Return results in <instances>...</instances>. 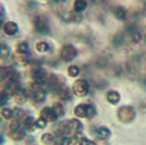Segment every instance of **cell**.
I'll return each mask as SVG.
<instances>
[{"instance_id": "34", "label": "cell", "mask_w": 146, "mask_h": 145, "mask_svg": "<svg viewBox=\"0 0 146 145\" xmlns=\"http://www.w3.org/2000/svg\"><path fill=\"white\" fill-rule=\"evenodd\" d=\"M3 13L4 12H3V8H1V5H0V22H1V19H3V15H4Z\"/></svg>"}, {"instance_id": "17", "label": "cell", "mask_w": 146, "mask_h": 145, "mask_svg": "<svg viewBox=\"0 0 146 145\" xmlns=\"http://www.w3.org/2000/svg\"><path fill=\"white\" fill-rule=\"evenodd\" d=\"M96 136H98L100 140H105V139H108L109 136H110V131L106 127H99L98 130H96Z\"/></svg>"}, {"instance_id": "25", "label": "cell", "mask_w": 146, "mask_h": 145, "mask_svg": "<svg viewBox=\"0 0 146 145\" xmlns=\"http://www.w3.org/2000/svg\"><path fill=\"white\" fill-rule=\"evenodd\" d=\"M82 19V15L80 14V12H69L68 13V21H71V22H80V21Z\"/></svg>"}, {"instance_id": "12", "label": "cell", "mask_w": 146, "mask_h": 145, "mask_svg": "<svg viewBox=\"0 0 146 145\" xmlns=\"http://www.w3.org/2000/svg\"><path fill=\"white\" fill-rule=\"evenodd\" d=\"M87 107L88 104H78L77 107L74 108V116L78 118H87Z\"/></svg>"}, {"instance_id": "36", "label": "cell", "mask_w": 146, "mask_h": 145, "mask_svg": "<svg viewBox=\"0 0 146 145\" xmlns=\"http://www.w3.org/2000/svg\"><path fill=\"white\" fill-rule=\"evenodd\" d=\"M54 1H59V0H54Z\"/></svg>"}, {"instance_id": "18", "label": "cell", "mask_w": 146, "mask_h": 145, "mask_svg": "<svg viewBox=\"0 0 146 145\" xmlns=\"http://www.w3.org/2000/svg\"><path fill=\"white\" fill-rule=\"evenodd\" d=\"M35 118L33 117H26L25 120H23V127H25V130L27 131H32L33 128H35Z\"/></svg>"}, {"instance_id": "11", "label": "cell", "mask_w": 146, "mask_h": 145, "mask_svg": "<svg viewBox=\"0 0 146 145\" xmlns=\"http://www.w3.org/2000/svg\"><path fill=\"white\" fill-rule=\"evenodd\" d=\"M9 135V139H12L13 141H21L22 139H25L26 132L22 128H14V130H10V132L8 134Z\"/></svg>"}, {"instance_id": "6", "label": "cell", "mask_w": 146, "mask_h": 145, "mask_svg": "<svg viewBox=\"0 0 146 145\" xmlns=\"http://www.w3.org/2000/svg\"><path fill=\"white\" fill-rule=\"evenodd\" d=\"M40 117L41 118H44V120L46 121V122H55L56 121V114H55V112H54V109H53V107H45V108H42L41 109V112H40Z\"/></svg>"}, {"instance_id": "1", "label": "cell", "mask_w": 146, "mask_h": 145, "mask_svg": "<svg viewBox=\"0 0 146 145\" xmlns=\"http://www.w3.org/2000/svg\"><path fill=\"white\" fill-rule=\"evenodd\" d=\"M42 84H38V82H33L30 86V96L33 99L35 103H42L46 99V91L42 86Z\"/></svg>"}, {"instance_id": "19", "label": "cell", "mask_w": 146, "mask_h": 145, "mask_svg": "<svg viewBox=\"0 0 146 145\" xmlns=\"http://www.w3.org/2000/svg\"><path fill=\"white\" fill-rule=\"evenodd\" d=\"M73 8L76 12H82L87 8V1L86 0H74L73 1Z\"/></svg>"}, {"instance_id": "15", "label": "cell", "mask_w": 146, "mask_h": 145, "mask_svg": "<svg viewBox=\"0 0 146 145\" xmlns=\"http://www.w3.org/2000/svg\"><path fill=\"white\" fill-rule=\"evenodd\" d=\"M106 100H108L110 104H117V103H119V100H121V95H119V92L114 91V90H110V91L106 92Z\"/></svg>"}, {"instance_id": "2", "label": "cell", "mask_w": 146, "mask_h": 145, "mask_svg": "<svg viewBox=\"0 0 146 145\" xmlns=\"http://www.w3.org/2000/svg\"><path fill=\"white\" fill-rule=\"evenodd\" d=\"M135 116H136L135 109L132 107H129V105H123V107H121L118 109V112H117V117H118V120L123 123L132 122V121L135 120Z\"/></svg>"}, {"instance_id": "8", "label": "cell", "mask_w": 146, "mask_h": 145, "mask_svg": "<svg viewBox=\"0 0 146 145\" xmlns=\"http://www.w3.org/2000/svg\"><path fill=\"white\" fill-rule=\"evenodd\" d=\"M68 130H69V134L77 135V134H80V131L82 130V123L78 120H76V118L68 120Z\"/></svg>"}, {"instance_id": "20", "label": "cell", "mask_w": 146, "mask_h": 145, "mask_svg": "<svg viewBox=\"0 0 146 145\" xmlns=\"http://www.w3.org/2000/svg\"><path fill=\"white\" fill-rule=\"evenodd\" d=\"M0 116H1L4 120H12L13 118V109H10V108H8V107L1 108V110H0Z\"/></svg>"}, {"instance_id": "28", "label": "cell", "mask_w": 146, "mask_h": 145, "mask_svg": "<svg viewBox=\"0 0 146 145\" xmlns=\"http://www.w3.org/2000/svg\"><path fill=\"white\" fill-rule=\"evenodd\" d=\"M13 117H15V120H18V121L22 120V118L25 120V118H26L25 110H23V109H18V108H17V109H13Z\"/></svg>"}, {"instance_id": "16", "label": "cell", "mask_w": 146, "mask_h": 145, "mask_svg": "<svg viewBox=\"0 0 146 145\" xmlns=\"http://www.w3.org/2000/svg\"><path fill=\"white\" fill-rule=\"evenodd\" d=\"M55 141V136L54 134H50V132H45L41 135V143L45 144V145H51Z\"/></svg>"}, {"instance_id": "26", "label": "cell", "mask_w": 146, "mask_h": 145, "mask_svg": "<svg viewBox=\"0 0 146 145\" xmlns=\"http://www.w3.org/2000/svg\"><path fill=\"white\" fill-rule=\"evenodd\" d=\"M10 54L9 51V48H8L7 45H4V44H0V59H5L8 58Z\"/></svg>"}, {"instance_id": "7", "label": "cell", "mask_w": 146, "mask_h": 145, "mask_svg": "<svg viewBox=\"0 0 146 145\" xmlns=\"http://www.w3.org/2000/svg\"><path fill=\"white\" fill-rule=\"evenodd\" d=\"M46 76L48 74L45 73V71H44L42 68H33L32 71H31V77H32L33 82H38V84H44L46 80Z\"/></svg>"}, {"instance_id": "21", "label": "cell", "mask_w": 146, "mask_h": 145, "mask_svg": "<svg viewBox=\"0 0 146 145\" xmlns=\"http://www.w3.org/2000/svg\"><path fill=\"white\" fill-rule=\"evenodd\" d=\"M17 53L22 54V55H25V54L28 53V45L26 41H21V43L17 44Z\"/></svg>"}, {"instance_id": "13", "label": "cell", "mask_w": 146, "mask_h": 145, "mask_svg": "<svg viewBox=\"0 0 146 145\" xmlns=\"http://www.w3.org/2000/svg\"><path fill=\"white\" fill-rule=\"evenodd\" d=\"M54 92H55V94L58 95V96L62 100H68L69 98H71V92H69V90L67 89V87L64 86V85H62V86H59L58 89H56Z\"/></svg>"}, {"instance_id": "4", "label": "cell", "mask_w": 146, "mask_h": 145, "mask_svg": "<svg viewBox=\"0 0 146 145\" xmlns=\"http://www.w3.org/2000/svg\"><path fill=\"white\" fill-rule=\"evenodd\" d=\"M32 23L37 32H40V33L49 32V22H48V19H46V17H44V15L38 14V15H36V17H33Z\"/></svg>"}, {"instance_id": "14", "label": "cell", "mask_w": 146, "mask_h": 145, "mask_svg": "<svg viewBox=\"0 0 146 145\" xmlns=\"http://www.w3.org/2000/svg\"><path fill=\"white\" fill-rule=\"evenodd\" d=\"M113 15L119 21H124L127 18V10L123 7H114L113 8Z\"/></svg>"}, {"instance_id": "5", "label": "cell", "mask_w": 146, "mask_h": 145, "mask_svg": "<svg viewBox=\"0 0 146 145\" xmlns=\"http://www.w3.org/2000/svg\"><path fill=\"white\" fill-rule=\"evenodd\" d=\"M76 55H77V50H76V48L73 45L67 44V45H63V48L60 49V58L64 62L73 61L76 58Z\"/></svg>"}, {"instance_id": "32", "label": "cell", "mask_w": 146, "mask_h": 145, "mask_svg": "<svg viewBox=\"0 0 146 145\" xmlns=\"http://www.w3.org/2000/svg\"><path fill=\"white\" fill-rule=\"evenodd\" d=\"M71 144H72V140L68 138V136H62L60 145H71Z\"/></svg>"}, {"instance_id": "33", "label": "cell", "mask_w": 146, "mask_h": 145, "mask_svg": "<svg viewBox=\"0 0 146 145\" xmlns=\"http://www.w3.org/2000/svg\"><path fill=\"white\" fill-rule=\"evenodd\" d=\"M80 145H96V144L94 143V141L88 140V139L82 138V139H81V141H80Z\"/></svg>"}, {"instance_id": "31", "label": "cell", "mask_w": 146, "mask_h": 145, "mask_svg": "<svg viewBox=\"0 0 146 145\" xmlns=\"http://www.w3.org/2000/svg\"><path fill=\"white\" fill-rule=\"evenodd\" d=\"M95 113H96V110H95V108H94V105L88 104V107H87V118H92L94 116H95Z\"/></svg>"}, {"instance_id": "35", "label": "cell", "mask_w": 146, "mask_h": 145, "mask_svg": "<svg viewBox=\"0 0 146 145\" xmlns=\"http://www.w3.org/2000/svg\"><path fill=\"white\" fill-rule=\"evenodd\" d=\"M1 144H3V136L0 135V145H1Z\"/></svg>"}, {"instance_id": "3", "label": "cell", "mask_w": 146, "mask_h": 145, "mask_svg": "<svg viewBox=\"0 0 146 145\" xmlns=\"http://www.w3.org/2000/svg\"><path fill=\"white\" fill-rule=\"evenodd\" d=\"M72 90L76 96L82 98L88 94V91H90V85H88V82L86 81V80H78V81H76L74 84H73Z\"/></svg>"}, {"instance_id": "10", "label": "cell", "mask_w": 146, "mask_h": 145, "mask_svg": "<svg viewBox=\"0 0 146 145\" xmlns=\"http://www.w3.org/2000/svg\"><path fill=\"white\" fill-rule=\"evenodd\" d=\"M3 31H4L5 35L13 36L18 32V26L15 22H7V23H4V26H3Z\"/></svg>"}, {"instance_id": "9", "label": "cell", "mask_w": 146, "mask_h": 145, "mask_svg": "<svg viewBox=\"0 0 146 145\" xmlns=\"http://www.w3.org/2000/svg\"><path fill=\"white\" fill-rule=\"evenodd\" d=\"M13 98H14V102L17 103V104L22 105V104H25V103L27 102L28 92L26 91V90H23V89H19L14 95H13Z\"/></svg>"}, {"instance_id": "22", "label": "cell", "mask_w": 146, "mask_h": 145, "mask_svg": "<svg viewBox=\"0 0 146 145\" xmlns=\"http://www.w3.org/2000/svg\"><path fill=\"white\" fill-rule=\"evenodd\" d=\"M12 73V69L8 68V67H0V81H4L8 80Z\"/></svg>"}, {"instance_id": "30", "label": "cell", "mask_w": 146, "mask_h": 145, "mask_svg": "<svg viewBox=\"0 0 146 145\" xmlns=\"http://www.w3.org/2000/svg\"><path fill=\"white\" fill-rule=\"evenodd\" d=\"M8 100V95L5 91H0V107H3V105L7 103Z\"/></svg>"}, {"instance_id": "29", "label": "cell", "mask_w": 146, "mask_h": 145, "mask_svg": "<svg viewBox=\"0 0 146 145\" xmlns=\"http://www.w3.org/2000/svg\"><path fill=\"white\" fill-rule=\"evenodd\" d=\"M46 125H48V122L41 117L35 121V128H38V130H44V128L46 127Z\"/></svg>"}, {"instance_id": "27", "label": "cell", "mask_w": 146, "mask_h": 145, "mask_svg": "<svg viewBox=\"0 0 146 145\" xmlns=\"http://www.w3.org/2000/svg\"><path fill=\"white\" fill-rule=\"evenodd\" d=\"M67 73L71 77H77L80 74V68H78V66H69L67 69Z\"/></svg>"}, {"instance_id": "24", "label": "cell", "mask_w": 146, "mask_h": 145, "mask_svg": "<svg viewBox=\"0 0 146 145\" xmlns=\"http://www.w3.org/2000/svg\"><path fill=\"white\" fill-rule=\"evenodd\" d=\"M53 109H54V112H55V114H56V117H63L64 116V108H63V105L60 104V103H55V104L53 105Z\"/></svg>"}, {"instance_id": "23", "label": "cell", "mask_w": 146, "mask_h": 145, "mask_svg": "<svg viewBox=\"0 0 146 145\" xmlns=\"http://www.w3.org/2000/svg\"><path fill=\"white\" fill-rule=\"evenodd\" d=\"M49 49H50V46H49V44L45 43V41H40V43L36 44V50H37L38 53H46Z\"/></svg>"}]
</instances>
